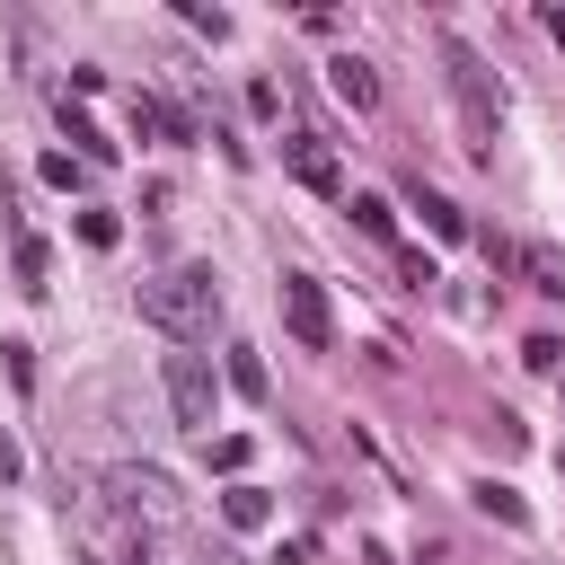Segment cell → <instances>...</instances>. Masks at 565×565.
Masks as SVG:
<instances>
[{"label": "cell", "mask_w": 565, "mask_h": 565, "mask_svg": "<svg viewBox=\"0 0 565 565\" xmlns=\"http://www.w3.org/2000/svg\"><path fill=\"white\" fill-rule=\"evenodd\" d=\"M168 415H177V433H203V441H212V424H221V388H212V362H203L194 344L168 353Z\"/></svg>", "instance_id": "3957f363"}, {"label": "cell", "mask_w": 565, "mask_h": 565, "mask_svg": "<svg viewBox=\"0 0 565 565\" xmlns=\"http://www.w3.org/2000/svg\"><path fill=\"white\" fill-rule=\"evenodd\" d=\"M327 88H335L344 106H362V115L380 106V71H371L362 53H335V62H327Z\"/></svg>", "instance_id": "52a82bcc"}, {"label": "cell", "mask_w": 565, "mask_h": 565, "mask_svg": "<svg viewBox=\"0 0 565 565\" xmlns=\"http://www.w3.org/2000/svg\"><path fill=\"white\" fill-rule=\"evenodd\" d=\"M477 512H486V521H503V530H530V503H521L503 477H477Z\"/></svg>", "instance_id": "8fae6325"}, {"label": "cell", "mask_w": 565, "mask_h": 565, "mask_svg": "<svg viewBox=\"0 0 565 565\" xmlns=\"http://www.w3.org/2000/svg\"><path fill=\"white\" fill-rule=\"evenodd\" d=\"M62 132L79 141V159H115V141H106V132H97V124H88V115H79L71 97H62Z\"/></svg>", "instance_id": "5bb4252c"}, {"label": "cell", "mask_w": 565, "mask_h": 565, "mask_svg": "<svg viewBox=\"0 0 565 565\" xmlns=\"http://www.w3.org/2000/svg\"><path fill=\"white\" fill-rule=\"evenodd\" d=\"M185 26H203V35H212V44H221V35H230V18H221V9H203V0H185Z\"/></svg>", "instance_id": "ffe728a7"}, {"label": "cell", "mask_w": 565, "mask_h": 565, "mask_svg": "<svg viewBox=\"0 0 565 565\" xmlns=\"http://www.w3.org/2000/svg\"><path fill=\"white\" fill-rule=\"evenodd\" d=\"M539 26H547V35H556V44H565V9H539Z\"/></svg>", "instance_id": "7402d4cb"}, {"label": "cell", "mask_w": 565, "mask_h": 565, "mask_svg": "<svg viewBox=\"0 0 565 565\" xmlns=\"http://www.w3.org/2000/svg\"><path fill=\"white\" fill-rule=\"evenodd\" d=\"M79 238H88V247H115V238H124V221H115V212H97V203H88V212H79Z\"/></svg>", "instance_id": "e0dca14e"}, {"label": "cell", "mask_w": 565, "mask_h": 565, "mask_svg": "<svg viewBox=\"0 0 565 565\" xmlns=\"http://www.w3.org/2000/svg\"><path fill=\"white\" fill-rule=\"evenodd\" d=\"M230 388H238L247 406H265V397H274V371H265V353H256V344H230Z\"/></svg>", "instance_id": "ba28073f"}, {"label": "cell", "mask_w": 565, "mask_h": 565, "mask_svg": "<svg viewBox=\"0 0 565 565\" xmlns=\"http://www.w3.org/2000/svg\"><path fill=\"white\" fill-rule=\"evenodd\" d=\"M79 177H88V159H71V150H44V185H62V194H71Z\"/></svg>", "instance_id": "2e32d148"}, {"label": "cell", "mask_w": 565, "mask_h": 565, "mask_svg": "<svg viewBox=\"0 0 565 565\" xmlns=\"http://www.w3.org/2000/svg\"><path fill=\"white\" fill-rule=\"evenodd\" d=\"M141 318H150L168 344H203V335L221 327V274H212V265L150 274V282H141Z\"/></svg>", "instance_id": "6da1fadb"}, {"label": "cell", "mask_w": 565, "mask_h": 565, "mask_svg": "<svg viewBox=\"0 0 565 565\" xmlns=\"http://www.w3.org/2000/svg\"><path fill=\"white\" fill-rule=\"evenodd\" d=\"M221 521H230V530H265V521H274V494H265V486H247V477H238V486H230V494H221Z\"/></svg>", "instance_id": "9c48e42d"}, {"label": "cell", "mask_w": 565, "mask_h": 565, "mask_svg": "<svg viewBox=\"0 0 565 565\" xmlns=\"http://www.w3.org/2000/svg\"><path fill=\"white\" fill-rule=\"evenodd\" d=\"M9 477H26V450H18L9 433H0V486H9Z\"/></svg>", "instance_id": "44dd1931"}, {"label": "cell", "mask_w": 565, "mask_h": 565, "mask_svg": "<svg viewBox=\"0 0 565 565\" xmlns=\"http://www.w3.org/2000/svg\"><path fill=\"white\" fill-rule=\"evenodd\" d=\"M212 468L238 477V468H247V433H212Z\"/></svg>", "instance_id": "ac0fdd59"}, {"label": "cell", "mask_w": 565, "mask_h": 565, "mask_svg": "<svg viewBox=\"0 0 565 565\" xmlns=\"http://www.w3.org/2000/svg\"><path fill=\"white\" fill-rule=\"evenodd\" d=\"M44 274H53V247H44L35 230H18V291H35V300H44V291H53Z\"/></svg>", "instance_id": "4fadbf2b"}, {"label": "cell", "mask_w": 565, "mask_h": 565, "mask_svg": "<svg viewBox=\"0 0 565 565\" xmlns=\"http://www.w3.org/2000/svg\"><path fill=\"white\" fill-rule=\"evenodd\" d=\"M521 362H530V371H565V344H556V335H530Z\"/></svg>", "instance_id": "d6986e66"}, {"label": "cell", "mask_w": 565, "mask_h": 565, "mask_svg": "<svg viewBox=\"0 0 565 565\" xmlns=\"http://www.w3.org/2000/svg\"><path fill=\"white\" fill-rule=\"evenodd\" d=\"M282 327H291L300 353H327L335 344V309H327V291L309 274H282Z\"/></svg>", "instance_id": "277c9868"}, {"label": "cell", "mask_w": 565, "mask_h": 565, "mask_svg": "<svg viewBox=\"0 0 565 565\" xmlns=\"http://www.w3.org/2000/svg\"><path fill=\"white\" fill-rule=\"evenodd\" d=\"M344 212H353L371 238H397V212H388V194H344Z\"/></svg>", "instance_id": "9a60e30c"}, {"label": "cell", "mask_w": 565, "mask_h": 565, "mask_svg": "<svg viewBox=\"0 0 565 565\" xmlns=\"http://www.w3.org/2000/svg\"><path fill=\"white\" fill-rule=\"evenodd\" d=\"M521 274H530V291H547V300H565V256H556L547 238H530V247H521Z\"/></svg>", "instance_id": "7c38bea8"}, {"label": "cell", "mask_w": 565, "mask_h": 565, "mask_svg": "<svg viewBox=\"0 0 565 565\" xmlns=\"http://www.w3.org/2000/svg\"><path fill=\"white\" fill-rule=\"evenodd\" d=\"M106 494H115V503H124L132 521H150V530H159V521H177V486H168L159 468H141V459L106 468Z\"/></svg>", "instance_id": "5b68a950"}, {"label": "cell", "mask_w": 565, "mask_h": 565, "mask_svg": "<svg viewBox=\"0 0 565 565\" xmlns=\"http://www.w3.org/2000/svg\"><path fill=\"white\" fill-rule=\"evenodd\" d=\"M71 565H106V556H88V547H79V556H71Z\"/></svg>", "instance_id": "603a6c76"}, {"label": "cell", "mask_w": 565, "mask_h": 565, "mask_svg": "<svg viewBox=\"0 0 565 565\" xmlns=\"http://www.w3.org/2000/svg\"><path fill=\"white\" fill-rule=\"evenodd\" d=\"M406 194H415V212H424L433 238H468V212H459L450 194H433V185H406Z\"/></svg>", "instance_id": "30bf717a"}, {"label": "cell", "mask_w": 565, "mask_h": 565, "mask_svg": "<svg viewBox=\"0 0 565 565\" xmlns=\"http://www.w3.org/2000/svg\"><path fill=\"white\" fill-rule=\"evenodd\" d=\"M441 62H450V97H459V115H468V132L486 141L494 124H503V79L477 62V44H459V35H441Z\"/></svg>", "instance_id": "7a4b0ae2"}, {"label": "cell", "mask_w": 565, "mask_h": 565, "mask_svg": "<svg viewBox=\"0 0 565 565\" xmlns=\"http://www.w3.org/2000/svg\"><path fill=\"white\" fill-rule=\"evenodd\" d=\"M282 159H291V177H300L309 194H327V203H344V168H335V150H327L318 132H291V141H282Z\"/></svg>", "instance_id": "8992f818"}]
</instances>
